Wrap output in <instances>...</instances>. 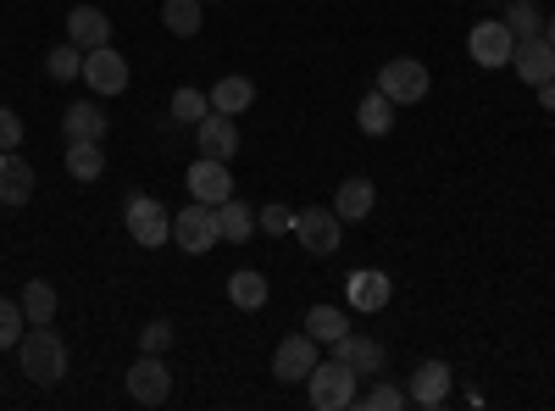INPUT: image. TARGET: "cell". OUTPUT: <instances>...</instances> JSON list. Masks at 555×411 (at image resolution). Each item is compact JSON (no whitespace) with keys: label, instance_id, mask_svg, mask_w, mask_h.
Wrapping results in <instances>:
<instances>
[{"label":"cell","instance_id":"obj_1","mask_svg":"<svg viewBox=\"0 0 555 411\" xmlns=\"http://www.w3.org/2000/svg\"><path fill=\"white\" fill-rule=\"evenodd\" d=\"M17 361H23V373L44 389L67 378V345L51 323H28V334L17 339Z\"/></svg>","mask_w":555,"mask_h":411},{"label":"cell","instance_id":"obj_2","mask_svg":"<svg viewBox=\"0 0 555 411\" xmlns=\"http://www.w3.org/2000/svg\"><path fill=\"white\" fill-rule=\"evenodd\" d=\"M306 400L317 411H345L356 406V373L345 368V361H317L311 378H306Z\"/></svg>","mask_w":555,"mask_h":411},{"label":"cell","instance_id":"obj_3","mask_svg":"<svg viewBox=\"0 0 555 411\" xmlns=\"http://www.w3.org/2000/svg\"><path fill=\"white\" fill-rule=\"evenodd\" d=\"M217 240H222V228H217V206H206V201H190V206H183V211L172 217V245H178V251L206 256Z\"/></svg>","mask_w":555,"mask_h":411},{"label":"cell","instance_id":"obj_4","mask_svg":"<svg viewBox=\"0 0 555 411\" xmlns=\"http://www.w3.org/2000/svg\"><path fill=\"white\" fill-rule=\"evenodd\" d=\"M122 222H128V234H133L139 245H145V251L172 245V217H167V206H162V201H151V195H128Z\"/></svg>","mask_w":555,"mask_h":411},{"label":"cell","instance_id":"obj_5","mask_svg":"<svg viewBox=\"0 0 555 411\" xmlns=\"http://www.w3.org/2000/svg\"><path fill=\"white\" fill-rule=\"evenodd\" d=\"M378 89L395 101V106H416L434 89V78H428V67L416 62V56H395V62H384V73H378Z\"/></svg>","mask_w":555,"mask_h":411},{"label":"cell","instance_id":"obj_6","mask_svg":"<svg viewBox=\"0 0 555 411\" xmlns=\"http://www.w3.org/2000/svg\"><path fill=\"white\" fill-rule=\"evenodd\" d=\"M183 190H190V201L222 206V201H234V172H228V162H217V156H195L190 172H183Z\"/></svg>","mask_w":555,"mask_h":411},{"label":"cell","instance_id":"obj_7","mask_svg":"<svg viewBox=\"0 0 555 411\" xmlns=\"http://www.w3.org/2000/svg\"><path fill=\"white\" fill-rule=\"evenodd\" d=\"M295 240H300L311 256H334V251L345 245L339 211H334V206H306V211H295Z\"/></svg>","mask_w":555,"mask_h":411},{"label":"cell","instance_id":"obj_8","mask_svg":"<svg viewBox=\"0 0 555 411\" xmlns=\"http://www.w3.org/2000/svg\"><path fill=\"white\" fill-rule=\"evenodd\" d=\"M317 339L300 329V334H289V339H278V350H272V378L278 384H300V378H311V368H317Z\"/></svg>","mask_w":555,"mask_h":411},{"label":"cell","instance_id":"obj_9","mask_svg":"<svg viewBox=\"0 0 555 411\" xmlns=\"http://www.w3.org/2000/svg\"><path fill=\"white\" fill-rule=\"evenodd\" d=\"M172 395V373H167V361L151 356V350H139V361L128 368V400L139 406H162Z\"/></svg>","mask_w":555,"mask_h":411},{"label":"cell","instance_id":"obj_10","mask_svg":"<svg viewBox=\"0 0 555 411\" xmlns=\"http://www.w3.org/2000/svg\"><path fill=\"white\" fill-rule=\"evenodd\" d=\"M467 51H473L478 67H505V62H512V51H517V34L505 28L500 17H483V23L467 34Z\"/></svg>","mask_w":555,"mask_h":411},{"label":"cell","instance_id":"obj_11","mask_svg":"<svg viewBox=\"0 0 555 411\" xmlns=\"http://www.w3.org/2000/svg\"><path fill=\"white\" fill-rule=\"evenodd\" d=\"M83 84L95 89V95H122L128 89V56L101 44V51H83Z\"/></svg>","mask_w":555,"mask_h":411},{"label":"cell","instance_id":"obj_12","mask_svg":"<svg viewBox=\"0 0 555 411\" xmlns=\"http://www.w3.org/2000/svg\"><path fill=\"white\" fill-rule=\"evenodd\" d=\"M450 389H455V373H450V361H439V356H428L423 368L411 373V406H423V411H439L444 400H450Z\"/></svg>","mask_w":555,"mask_h":411},{"label":"cell","instance_id":"obj_13","mask_svg":"<svg viewBox=\"0 0 555 411\" xmlns=\"http://www.w3.org/2000/svg\"><path fill=\"white\" fill-rule=\"evenodd\" d=\"M195 145H201V156H217V162L240 156V117H228V112L201 117L195 123Z\"/></svg>","mask_w":555,"mask_h":411},{"label":"cell","instance_id":"obj_14","mask_svg":"<svg viewBox=\"0 0 555 411\" xmlns=\"http://www.w3.org/2000/svg\"><path fill=\"white\" fill-rule=\"evenodd\" d=\"M389 295H395V284H389V272H378V267H356L345 279V300L356 311H384Z\"/></svg>","mask_w":555,"mask_h":411},{"label":"cell","instance_id":"obj_15","mask_svg":"<svg viewBox=\"0 0 555 411\" xmlns=\"http://www.w3.org/2000/svg\"><path fill=\"white\" fill-rule=\"evenodd\" d=\"M334 361H345L356 378H378L384 361H389V350H384L378 339H366V334H345V339L334 345Z\"/></svg>","mask_w":555,"mask_h":411},{"label":"cell","instance_id":"obj_16","mask_svg":"<svg viewBox=\"0 0 555 411\" xmlns=\"http://www.w3.org/2000/svg\"><path fill=\"white\" fill-rule=\"evenodd\" d=\"M512 67H517V78L522 84H550L555 78V44L539 34V39H517V51H512Z\"/></svg>","mask_w":555,"mask_h":411},{"label":"cell","instance_id":"obj_17","mask_svg":"<svg viewBox=\"0 0 555 411\" xmlns=\"http://www.w3.org/2000/svg\"><path fill=\"white\" fill-rule=\"evenodd\" d=\"M67 39L78 44V51H101V44H112V17L101 7H73L67 12Z\"/></svg>","mask_w":555,"mask_h":411},{"label":"cell","instance_id":"obj_18","mask_svg":"<svg viewBox=\"0 0 555 411\" xmlns=\"http://www.w3.org/2000/svg\"><path fill=\"white\" fill-rule=\"evenodd\" d=\"M106 106L101 101H78V106H67L62 112V133H67V145H78V140H106Z\"/></svg>","mask_w":555,"mask_h":411},{"label":"cell","instance_id":"obj_19","mask_svg":"<svg viewBox=\"0 0 555 411\" xmlns=\"http://www.w3.org/2000/svg\"><path fill=\"white\" fill-rule=\"evenodd\" d=\"M378 206V190H373V178H345V184L334 190V211L339 222H366Z\"/></svg>","mask_w":555,"mask_h":411},{"label":"cell","instance_id":"obj_20","mask_svg":"<svg viewBox=\"0 0 555 411\" xmlns=\"http://www.w3.org/2000/svg\"><path fill=\"white\" fill-rule=\"evenodd\" d=\"M28 195H34V167L17 151L0 156V206L17 211V206H28Z\"/></svg>","mask_w":555,"mask_h":411},{"label":"cell","instance_id":"obj_21","mask_svg":"<svg viewBox=\"0 0 555 411\" xmlns=\"http://www.w3.org/2000/svg\"><path fill=\"white\" fill-rule=\"evenodd\" d=\"M250 106H256V84H250L245 73H228V78H217V89H211V112L240 117V112H250Z\"/></svg>","mask_w":555,"mask_h":411},{"label":"cell","instance_id":"obj_22","mask_svg":"<svg viewBox=\"0 0 555 411\" xmlns=\"http://www.w3.org/2000/svg\"><path fill=\"white\" fill-rule=\"evenodd\" d=\"M356 128H361V133H373V140L395 128V101L384 95V89H373V95H361V106H356Z\"/></svg>","mask_w":555,"mask_h":411},{"label":"cell","instance_id":"obj_23","mask_svg":"<svg viewBox=\"0 0 555 411\" xmlns=\"http://www.w3.org/2000/svg\"><path fill=\"white\" fill-rule=\"evenodd\" d=\"M162 23H167V34H178V39H195L201 23H206V0H167Z\"/></svg>","mask_w":555,"mask_h":411},{"label":"cell","instance_id":"obj_24","mask_svg":"<svg viewBox=\"0 0 555 411\" xmlns=\"http://www.w3.org/2000/svg\"><path fill=\"white\" fill-rule=\"evenodd\" d=\"M267 295H272V290H267V279H261L256 267H240L234 279H228V300H234L240 311H261Z\"/></svg>","mask_w":555,"mask_h":411},{"label":"cell","instance_id":"obj_25","mask_svg":"<svg viewBox=\"0 0 555 411\" xmlns=\"http://www.w3.org/2000/svg\"><path fill=\"white\" fill-rule=\"evenodd\" d=\"M67 172L78 178V184H95V178L106 172V151H101V140H78V145H67Z\"/></svg>","mask_w":555,"mask_h":411},{"label":"cell","instance_id":"obj_26","mask_svg":"<svg viewBox=\"0 0 555 411\" xmlns=\"http://www.w3.org/2000/svg\"><path fill=\"white\" fill-rule=\"evenodd\" d=\"M306 334H311L317 345H339V339L350 334V323H345L339 306H311V311H306Z\"/></svg>","mask_w":555,"mask_h":411},{"label":"cell","instance_id":"obj_27","mask_svg":"<svg viewBox=\"0 0 555 411\" xmlns=\"http://www.w3.org/2000/svg\"><path fill=\"white\" fill-rule=\"evenodd\" d=\"M217 228H222V240L245 245V240L256 234V211H250L245 201H222V206H217Z\"/></svg>","mask_w":555,"mask_h":411},{"label":"cell","instance_id":"obj_28","mask_svg":"<svg viewBox=\"0 0 555 411\" xmlns=\"http://www.w3.org/2000/svg\"><path fill=\"white\" fill-rule=\"evenodd\" d=\"M23 317L28 323H56V284H44V279L23 284Z\"/></svg>","mask_w":555,"mask_h":411},{"label":"cell","instance_id":"obj_29","mask_svg":"<svg viewBox=\"0 0 555 411\" xmlns=\"http://www.w3.org/2000/svg\"><path fill=\"white\" fill-rule=\"evenodd\" d=\"M167 112H172V123H201V117H211V95H201V89H172V101H167Z\"/></svg>","mask_w":555,"mask_h":411},{"label":"cell","instance_id":"obj_30","mask_svg":"<svg viewBox=\"0 0 555 411\" xmlns=\"http://www.w3.org/2000/svg\"><path fill=\"white\" fill-rule=\"evenodd\" d=\"M505 28H512L517 39H539L544 34V17H539V7L533 0H512V7H505V17H500Z\"/></svg>","mask_w":555,"mask_h":411},{"label":"cell","instance_id":"obj_31","mask_svg":"<svg viewBox=\"0 0 555 411\" xmlns=\"http://www.w3.org/2000/svg\"><path fill=\"white\" fill-rule=\"evenodd\" d=\"M44 73H51L56 84H67V78H83V51L67 39V44H56L51 56H44Z\"/></svg>","mask_w":555,"mask_h":411},{"label":"cell","instance_id":"obj_32","mask_svg":"<svg viewBox=\"0 0 555 411\" xmlns=\"http://www.w3.org/2000/svg\"><path fill=\"white\" fill-rule=\"evenodd\" d=\"M23 334H28L23 300H7V295H0V350H12V345H17Z\"/></svg>","mask_w":555,"mask_h":411},{"label":"cell","instance_id":"obj_33","mask_svg":"<svg viewBox=\"0 0 555 411\" xmlns=\"http://www.w3.org/2000/svg\"><path fill=\"white\" fill-rule=\"evenodd\" d=\"M356 406H361V411H400V406H405V389H395V384H373L366 395H356Z\"/></svg>","mask_w":555,"mask_h":411},{"label":"cell","instance_id":"obj_34","mask_svg":"<svg viewBox=\"0 0 555 411\" xmlns=\"http://www.w3.org/2000/svg\"><path fill=\"white\" fill-rule=\"evenodd\" d=\"M167 345H172V323H167V317H151V323L139 329V350H151V356H162Z\"/></svg>","mask_w":555,"mask_h":411},{"label":"cell","instance_id":"obj_35","mask_svg":"<svg viewBox=\"0 0 555 411\" xmlns=\"http://www.w3.org/2000/svg\"><path fill=\"white\" fill-rule=\"evenodd\" d=\"M256 228H267V234H295V211L272 201V206H261V211H256Z\"/></svg>","mask_w":555,"mask_h":411},{"label":"cell","instance_id":"obj_36","mask_svg":"<svg viewBox=\"0 0 555 411\" xmlns=\"http://www.w3.org/2000/svg\"><path fill=\"white\" fill-rule=\"evenodd\" d=\"M23 145V117L12 106H0V156H12Z\"/></svg>","mask_w":555,"mask_h":411},{"label":"cell","instance_id":"obj_37","mask_svg":"<svg viewBox=\"0 0 555 411\" xmlns=\"http://www.w3.org/2000/svg\"><path fill=\"white\" fill-rule=\"evenodd\" d=\"M539 106H544V112H555V78H550V84H539Z\"/></svg>","mask_w":555,"mask_h":411},{"label":"cell","instance_id":"obj_38","mask_svg":"<svg viewBox=\"0 0 555 411\" xmlns=\"http://www.w3.org/2000/svg\"><path fill=\"white\" fill-rule=\"evenodd\" d=\"M544 39H550V44H555V12H550V17H544Z\"/></svg>","mask_w":555,"mask_h":411}]
</instances>
